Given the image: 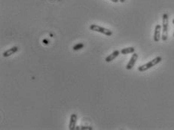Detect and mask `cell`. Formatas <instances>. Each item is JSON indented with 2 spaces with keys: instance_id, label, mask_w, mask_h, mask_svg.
I'll return each instance as SVG.
<instances>
[{
  "instance_id": "5",
  "label": "cell",
  "mask_w": 174,
  "mask_h": 130,
  "mask_svg": "<svg viewBox=\"0 0 174 130\" xmlns=\"http://www.w3.org/2000/svg\"><path fill=\"white\" fill-rule=\"evenodd\" d=\"M161 31V26L159 24L156 25L155 28V33H154V41L155 42H158L160 41Z\"/></svg>"
},
{
  "instance_id": "13",
  "label": "cell",
  "mask_w": 174,
  "mask_h": 130,
  "mask_svg": "<svg viewBox=\"0 0 174 130\" xmlns=\"http://www.w3.org/2000/svg\"><path fill=\"white\" fill-rule=\"evenodd\" d=\"M173 24H174V19L173 20Z\"/></svg>"
},
{
  "instance_id": "11",
  "label": "cell",
  "mask_w": 174,
  "mask_h": 130,
  "mask_svg": "<svg viewBox=\"0 0 174 130\" xmlns=\"http://www.w3.org/2000/svg\"><path fill=\"white\" fill-rule=\"evenodd\" d=\"M112 2H115V3H118V2H120V0H111Z\"/></svg>"
},
{
  "instance_id": "9",
  "label": "cell",
  "mask_w": 174,
  "mask_h": 130,
  "mask_svg": "<svg viewBox=\"0 0 174 130\" xmlns=\"http://www.w3.org/2000/svg\"><path fill=\"white\" fill-rule=\"evenodd\" d=\"M122 54H128V53H134L135 52V48L134 47H129V48H123L120 51Z\"/></svg>"
},
{
  "instance_id": "3",
  "label": "cell",
  "mask_w": 174,
  "mask_h": 130,
  "mask_svg": "<svg viewBox=\"0 0 174 130\" xmlns=\"http://www.w3.org/2000/svg\"><path fill=\"white\" fill-rule=\"evenodd\" d=\"M90 30H92V31H94V32H100V33L104 34V35H107V36H111V35H112V32L110 30L105 28V27H100V26H98V25L96 24L91 25L90 26Z\"/></svg>"
},
{
  "instance_id": "8",
  "label": "cell",
  "mask_w": 174,
  "mask_h": 130,
  "mask_svg": "<svg viewBox=\"0 0 174 130\" xmlns=\"http://www.w3.org/2000/svg\"><path fill=\"white\" fill-rule=\"evenodd\" d=\"M18 51V47H12V48H10V49L5 51L2 55H3L4 57H8V56H11L12 54L15 53Z\"/></svg>"
},
{
  "instance_id": "14",
  "label": "cell",
  "mask_w": 174,
  "mask_h": 130,
  "mask_svg": "<svg viewBox=\"0 0 174 130\" xmlns=\"http://www.w3.org/2000/svg\"><path fill=\"white\" fill-rule=\"evenodd\" d=\"M173 37H174V33H173Z\"/></svg>"
},
{
  "instance_id": "12",
  "label": "cell",
  "mask_w": 174,
  "mask_h": 130,
  "mask_svg": "<svg viewBox=\"0 0 174 130\" xmlns=\"http://www.w3.org/2000/svg\"><path fill=\"white\" fill-rule=\"evenodd\" d=\"M120 2H121V3H124V2H125V0H120Z\"/></svg>"
},
{
  "instance_id": "10",
  "label": "cell",
  "mask_w": 174,
  "mask_h": 130,
  "mask_svg": "<svg viewBox=\"0 0 174 130\" xmlns=\"http://www.w3.org/2000/svg\"><path fill=\"white\" fill-rule=\"evenodd\" d=\"M84 48V44H82V43H79V44H76V45L74 46L73 48H72V49L74 50V51H79V50L81 49V48Z\"/></svg>"
},
{
  "instance_id": "4",
  "label": "cell",
  "mask_w": 174,
  "mask_h": 130,
  "mask_svg": "<svg viewBox=\"0 0 174 130\" xmlns=\"http://www.w3.org/2000/svg\"><path fill=\"white\" fill-rule=\"evenodd\" d=\"M137 59H138V54L136 53H133V55H132L130 61L128 62L127 65H126V69H127V70H130V69H133V67H134V65H135Z\"/></svg>"
},
{
  "instance_id": "6",
  "label": "cell",
  "mask_w": 174,
  "mask_h": 130,
  "mask_svg": "<svg viewBox=\"0 0 174 130\" xmlns=\"http://www.w3.org/2000/svg\"><path fill=\"white\" fill-rule=\"evenodd\" d=\"M76 121H77V115L76 114H72L70 117V121L69 125V129L70 130L76 129Z\"/></svg>"
},
{
  "instance_id": "7",
  "label": "cell",
  "mask_w": 174,
  "mask_h": 130,
  "mask_svg": "<svg viewBox=\"0 0 174 130\" xmlns=\"http://www.w3.org/2000/svg\"><path fill=\"white\" fill-rule=\"evenodd\" d=\"M120 53H121V52H120L119 51H118V50L114 51L112 53H111L110 55H109V56H108L107 57L105 58V61L106 62V63H110V62H112V60H114L115 58H117V57L118 56V55L120 54Z\"/></svg>"
},
{
  "instance_id": "2",
  "label": "cell",
  "mask_w": 174,
  "mask_h": 130,
  "mask_svg": "<svg viewBox=\"0 0 174 130\" xmlns=\"http://www.w3.org/2000/svg\"><path fill=\"white\" fill-rule=\"evenodd\" d=\"M168 14H163V25H162V36L161 39L163 41H166L168 39Z\"/></svg>"
},
{
  "instance_id": "1",
  "label": "cell",
  "mask_w": 174,
  "mask_h": 130,
  "mask_svg": "<svg viewBox=\"0 0 174 130\" xmlns=\"http://www.w3.org/2000/svg\"><path fill=\"white\" fill-rule=\"evenodd\" d=\"M161 60H162L161 56H157V57H155V59H153L152 60L149 61V63H147L144 64V65H140V66L138 68V71L141 72H146V71H147L148 69H151V68H152L153 66L156 65L157 64L160 63L161 62Z\"/></svg>"
}]
</instances>
